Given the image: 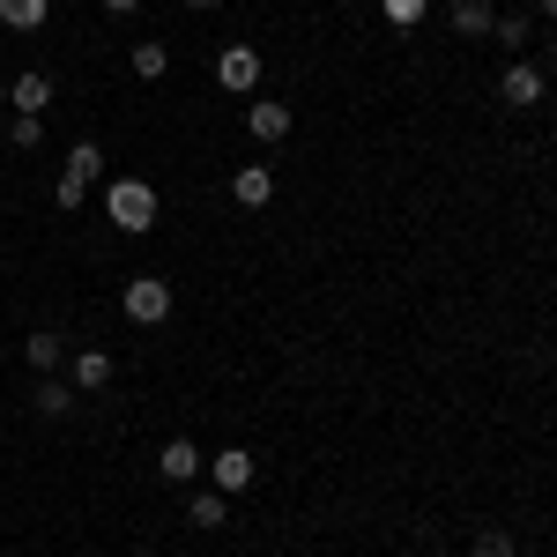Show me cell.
Instances as JSON below:
<instances>
[{
    "instance_id": "cell-1",
    "label": "cell",
    "mask_w": 557,
    "mask_h": 557,
    "mask_svg": "<svg viewBox=\"0 0 557 557\" xmlns=\"http://www.w3.org/2000/svg\"><path fill=\"white\" fill-rule=\"evenodd\" d=\"M104 215L141 238V231L157 223V186H149V178H112V186H104Z\"/></svg>"
},
{
    "instance_id": "cell-2",
    "label": "cell",
    "mask_w": 557,
    "mask_h": 557,
    "mask_svg": "<svg viewBox=\"0 0 557 557\" xmlns=\"http://www.w3.org/2000/svg\"><path fill=\"white\" fill-rule=\"evenodd\" d=\"M120 305H127V320H134V327H157V320L172 312V283H164V275H134Z\"/></svg>"
},
{
    "instance_id": "cell-3",
    "label": "cell",
    "mask_w": 557,
    "mask_h": 557,
    "mask_svg": "<svg viewBox=\"0 0 557 557\" xmlns=\"http://www.w3.org/2000/svg\"><path fill=\"white\" fill-rule=\"evenodd\" d=\"M215 83L231 89V97H246V89L260 83V52L253 45H223V52H215Z\"/></svg>"
},
{
    "instance_id": "cell-4",
    "label": "cell",
    "mask_w": 557,
    "mask_h": 557,
    "mask_svg": "<svg viewBox=\"0 0 557 557\" xmlns=\"http://www.w3.org/2000/svg\"><path fill=\"white\" fill-rule=\"evenodd\" d=\"M543 67H535V60H513V67H506V83H498V97H506V104H543Z\"/></svg>"
},
{
    "instance_id": "cell-5",
    "label": "cell",
    "mask_w": 557,
    "mask_h": 557,
    "mask_svg": "<svg viewBox=\"0 0 557 557\" xmlns=\"http://www.w3.org/2000/svg\"><path fill=\"white\" fill-rule=\"evenodd\" d=\"M157 475H164V483H194V475H201V446H194V438H172V446L157 454Z\"/></svg>"
},
{
    "instance_id": "cell-6",
    "label": "cell",
    "mask_w": 557,
    "mask_h": 557,
    "mask_svg": "<svg viewBox=\"0 0 557 557\" xmlns=\"http://www.w3.org/2000/svg\"><path fill=\"white\" fill-rule=\"evenodd\" d=\"M246 483H253V454H246V446H223V454H215V491L238 498Z\"/></svg>"
},
{
    "instance_id": "cell-7",
    "label": "cell",
    "mask_w": 557,
    "mask_h": 557,
    "mask_svg": "<svg viewBox=\"0 0 557 557\" xmlns=\"http://www.w3.org/2000/svg\"><path fill=\"white\" fill-rule=\"evenodd\" d=\"M231 194H238V209H268V201H275V178H268V164H238Z\"/></svg>"
},
{
    "instance_id": "cell-8",
    "label": "cell",
    "mask_w": 557,
    "mask_h": 557,
    "mask_svg": "<svg viewBox=\"0 0 557 557\" xmlns=\"http://www.w3.org/2000/svg\"><path fill=\"white\" fill-rule=\"evenodd\" d=\"M8 104H15V112H30V120H38L45 104H52V83H45V75H15V83H8Z\"/></svg>"
},
{
    "instance_id": "cell-9",
    "label": "cell",
    "mask_w": 557,
    "mask_h": 557,
    "mask_svg": "<svg viewBox=\"0 0 557 557\" xmlns=\"http://www.w3.org/2000/svg\"><path fill=\"white\" fill-rule=\"evenodd\" d=\"M246 127H253V141H283L290 134V104H253Z\"/></svg>"
},
{
    "instance_id": "cell-10",
    "label": "cell",
    "mask_w": 557,
    "mask_h": 557,
    "mask_svg": "<svg viewBox=\"0 0 557 557\" xmlns=\"http://www.w3.org/2000/svg\"><path fill=\"white\" fill-rule=\"evenodd\" d=\"M446 15H454L461 38H483L491 30V0H446Z\"/></svg>"
},
{
    "instance_id": "cell-11",
    "label": "cell",
    "mask_w": 557,
    "mask_h": 557,
    "mask_svg": "<svg viewBox=\"0 0 557 557\" xmlns=\"http://www.w3.org/2000/svg\"><path fill=\"white\" fill-rule=\"evenodd\" d=\"M75 386H83V394L112 386V357H104V349H83V357H75Z\"/></svg>"
},
{
    "instance_id": "cell-12",
    "label": "cell",
    "mask_w": 557,
    "mask_h": 557,
    "mask_svg": "<svg viewBox=\"0 0 557 557\" xmlns=\"http://www.w3.org/2000/svg\"><path fill=\"white\" fill-rule=\"evenodd\" d=\"M186 520H194V528H223V520H231V498H223V491H194Z\"/></svg>"
},
{
    "instance_id": "cell-13",
    "label": "cell",
    "mask_w": 557,
    "mask_h": 557,
    "mask_svg": "<svg viewBox=\"0 0 557 557\" xmlns=\"http://www.w3.org/2000/svg\"><path fill=\"white\" fill-rule=\"evenodd\" d=\"M97 172H104V149H97V141H75V149H67V178H75V186H89Z\"/></svg>"
},
{
    "instance_id": "cell-14",
    "label": "cell",
    "mask_w": 557,
    "mask_h": 557,
    "mask_svg": "<svg viewBox=\"0 0 557 557\" xmlns=\"http://www.w3.org/2000/svg\"><path fill=\"white\" fill-rule=\"evenodd\" d=\"M45 8H52V0H0V23H8V30H38Z\"/></svg>"
},
{
    "instance_id": "cell-15",
    "label": "cell",
    "mask_w": 557,
    "mask_h": 557,
    "mask_svg": "<svg viewBox=\"0 0 557 557\" xmlns=\"http://www.w3.org/2000/svg\"><path fill=\"white\" fill-rule=\"evenodd\" d=\"M164 67H172V52H164L157 38H141V45H134V75H149V83H157Z\"/></svg>"
},
{
    "instance_id": "cell-16",
    "label": "cell",
    "mask_w": 557,
    "mask_h": 557,
    "mask_svg": "<svg viewBox=\"0 0 557 557\" xmlns=\"http://www.w3.org/2000/svg\"><path fill=\"white\" fill-rule=\"evenodd\" d=\"M23 357H30L38 372H60V335H30V343H23Z\"/></svg>"
},
{
    "instance_id": "cell-17",
    "label": "cell",
    "mask_w": 557,
    "mask_h": 557,
    "mask_svg": "<svg viewBox=\"0 0 557 557\" xmlns=\"http://www.w3.org/2000/svg\"><path fill=\"white\" fill-rule=\"evenodd\" d=\"M60 409H75V394H67V386L45 372V386H38V417H60Z\"/></svg>"
},
{
    "instance_id": "cell-18",
    "label": "cell",
    "mask_w": 557,
    "mask_h": 557,
    "mask_svg": "<svg viewBox=\"0 0 557 557\" xmlns=\"http://www.w3.org/2000/svg\"><path fill=\"white\" fill-rule=\"evenodd\" d=\"M491 38L498 45H528V15H491Z\"/></svg>"
},
{
    "instance_id": "cell-19",
    "label": "cell",
    "mask_w": 557,
    "mask_h": 557,
    "mask_svg": "<svg viewBox=\"0 0 557 557\" xmlns=\"http://www.w3.org/2000/svg\"><path fill=\"white\" fill-rule=\"evenodd\" d=\"M380 8H386V23H401V30H409V23H424L431 0H380Z\"/></svg>"
},
{
    "instance_id": "cell-20",
    "label": "cell",
    "mask_w": 557,
    "mask_h": 557,
    "mask_svg": "<svg viewBox=\"0 0 557 557\" xmlns=\"http://www.w3.org/2000/svg\"><path fill=\"white\" fill-rule=\"evenodd\" d=\"M475 557H513V535H506V528H483V535H475Z\"/></svg>"
},
{
    "instance_id": "cell-21",
    "label": "cell",
    "mask_w": 557,
    "mask_h": 557,
    "mask_svg": "<svg viewBox=\"0 0 557 557\" xmlns=\"http://www.w3.org/2000/svg\"><path fill=\"white\" fill-rule=\"evenodd\" d=\"M8 141H15V149H38V141H45V127L30 120V112H15V127H8Z\"/></svg>"
},
{
    "instance_id": "cell-22",
    "label": "cell",
    "mask_w": 557,
    "mask_h": 557,
    "mask_svg": "<svg viewBox=\"0 0 557 557\" xmlns=\"http://www.w3.org/2000/svg\"><path fill=\"white\" fill-rule=\"evenodd\" d=\"M104 8H112V15H127V8H141V0H104Z\"/></svg>"
},
{
    "instance_id": "cell-23",
    "label": "cell",
    "mask_w": 557,
    "mask_h": 557,
    "mask_svg": "<svg viewBox=\"0 0 557 557\" xmlns=\"http://www.w3.org/2000/svg\"><path fill=\"white\" fill-rule=\"evenodd\" d=\"M535 8H543V15H550V23H557V0H535Z\"/></svg>"
},
{
    "instance_id": "cell-24",
    "label": "cell",
    "mask_w": 557,
    "mask_h": 557,
    "mask_svg": "<svg viewBox=\"0 0 557 557\" xmlns=\"http://www.w3.org/2000/svg\"><path fill=\"white\" fill-rule=\"evenodd\" d=\"M186 8H223V0H186Z\"/></svg>"
},
{
    "instance_id": "cell-25",
    "label": "cell",
    "mask_w": 557,
    "mask_h": 557,
    "mask_svg": "<svg viewBox=\"0 0 557 557\" xmlns=\"http://www.w3.org/2000/svg\"><path fill=\"white\" fill-rule=\"evenodd\" d=\"M550 67H557V38H550Z\"/></svg>"
},
{
    "instance_id": "cell-26",
    "label": "cell",
    "mask_w": 557,
    "mask_h": 557,
    "mask_svg": "<svg viewBox=\"0 0 557 557\" xmlns=\"http://www.w3.org/2000/svg\"><path fill=\"white\" fill-rule=\"evenodd\" d=\"M0 104H8V89H0Z\"/></svg>"
}]
</instances>
